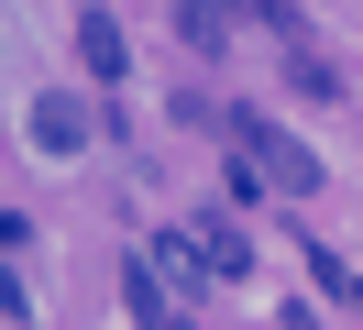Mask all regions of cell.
<instances>
[{
	"label": "cell",
	"mask_w": 363,
	"mask_h": 330,
	"mask_svg": "<svg viewBox=\"0 0 363 330\" xmlns=\"http://www.w3.org/2000/svg\"><path fill=\"white\" fill-rule=\"evenodd\" d=\"M220 132H231V143H242V154H253V165H264V176H275V187H286V198H308V187H319V165H308V154H297L286 132L264 121V110H231Z\"/></svg>",
	"instance_id": "1"
},
{
	"label": "cell",
	"mask_w": 363,
	"mask_h": 330,
	"mask_svg": "<svg viewBox=\"0 0 363 330\" xmlns=\"http://www.w3.org/2000/svg\"><path fill=\"white\" fill-rule=\"evenodd\" d=\"M121 308H133L143 330H187V308H177V286H165V275H155V264H143V253L121 264Z\"/></svg>",
	"instance_id": "2"
},
{
	"label": "cell",
	"mask_w": 363,
	"mask_h": 330,
	"mask_svg": "<svg viewBox=\"0 0 363 330\" xmlns=\"http://www.w3.org/2000/svg\"><path fill=\"white\" fill-rule=\"evenodd\" d=\"M77 66H89L99 88H121V77H133V44H121V22H111V11H89V22H77Z\"/></svg>",
	"instance_id": "3"
},
{
	"label": "cell",
	"mask_w": 363,
	"mask_h": 330,
	"mask_svg": "<svg viewBox=\"0 0 363 330\" xmlns=\"http://www.w3.org/2000/svg\"><path fill=\"white\" fill-rule=\"evenodd\" d=\"M231 22H242V0H177V33H187V55H220V44H231Z\"/></svg>",
	"instance_id": "4"
},
{
	"label": "cell",
	"mask_w": 363,
	"mask_h": 330,
	"mask_svg": "<svg viewBox=\"0 0 363 330\" xmlns=\"http://www.w3.org/2000/svg\"><path fill=\"white\" fill-rule=\"evenodd\" d=\"M33 143H45V154H77V143H89V110H77L67 88H45V99H33Z\"/></svg>",
	"instance_id": "5"
},
{
	"label": "cell",
	"mask_w": 363,
	"mask_h": 330,
	"mask_svg": "<svg viewBox=\"0 0 363 330\" xmlns=\"http://www.w3.org/2000/svg\"><path fill=\"white\" fill-rule=\"evenodd\" d=\"M199 253H209V275H242V264H253V242H242V220H220V209H209V220H199Z\"/></svg>",
	"instance_id": "6"
},
{
	"label": "cell",
	"mask_w": 363,
	"mask_h": 330,
	"mask_svg": "<svg viewBox=\"0 0 363 330\" xmlns=\"http://www.w3.org/2000/svg\"><path fill=\"white\" fill-rule=\"evenodd\" d=\"M286 88H297V99H341V66L319 55V44H297V55H286Z\"/></svg>",
	"instance_id": "7"
},
{
	"label": "cell",
	"mask_w": 363,
	"mask_h": 330,
	"mask_svg": "<svg viewBox=\"0 0 363 330\" xmlns=\"http://www.w3.org/2000/svg\"><path fill=\"white\" fill-rule=\"evenodd\" d=\"M352 308H363V275H352Z\"/></svg>",
	"instance_id": "8"
}]
</instances>
